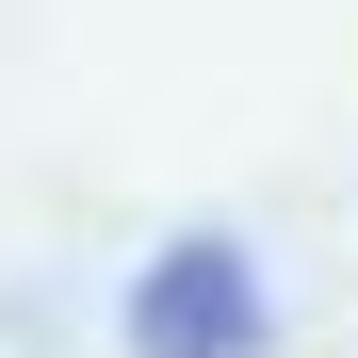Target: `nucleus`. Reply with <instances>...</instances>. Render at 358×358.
<instances>
[{
	"label": "nucleus",
	"mask_w": 358,
	"mask_h": 358,
	"mask_svg": "<svg viewBox=\"0 0 358 358\" xmlns=\"http://www.w3.org/2000/svg\"><path fill=\"white\" fill-rule=\"evenodd\" d=\"M277 342V277L245 228H179L131 277V358H261Z\"/></svg>",
	"instance_id": "1"
}]
</instances>
